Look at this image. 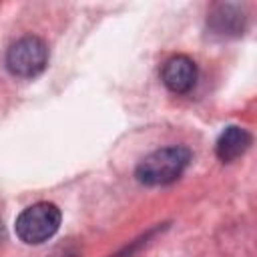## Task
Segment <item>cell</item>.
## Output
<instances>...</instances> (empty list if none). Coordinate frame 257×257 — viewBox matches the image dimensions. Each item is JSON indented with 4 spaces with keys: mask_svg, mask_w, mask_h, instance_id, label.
Listing matches in <instances>:
<instances>
[{
    "mask_svg": "<svg viewBox=\"0 0 257 257\" xmlns=\"http://www.w3.org/2000/svg\"><path fill=\"white\" fill-rule=\"evenodd\" d=\"M251 135L237 124H229L217 139L215 145V153L219 157V161L223 163H233L237 161L241 155H245V151L251 147Z\"/></svg>",
    "mask_w": 257,
    "mask_h": 257,
    "instance_id": "5",
    "label": "cell"
},
{
    "mask_svg": "<svg viewBox=\"0 0 257 257\" xmlns=\"http://www.w3.org/2000/svg\"><path fill=\"white\" fill-rule=\"evenodd\" d=\"M60 221H62L60 209L54 203L40 201L26 207L16 217L14 229L18 239L24 241L26 245H40L58 231Z\"/></svg>",
    "mask_w": 257,
    "mask_h": 257,
    "instance_id": "2",
    "label": "cell"
},
{
    "mask_svg": "<svg viewBox=\"0 0 257 257\" xmlns=\"http://www.w3.org/2000/svg\"><path fill=\"white\" fill-rule=\"evenodd\" d=\"M197 76H199V70H197L195 60L185 54H175L167 58L161 66V80L175 94L189 92L195 86Z\"/></svg>",
    "mask_w": 257,
    "mask_h": 257,
    "instance_id": "4",
    "label": "cell"
},
{
    "mask_svg": "<svg viewBox=\"0 0 257 257\" xmlns=\"http://www.w3.org/2000/svg\"><path fill=\"white\" fill-rule=\"evenodd\" d=\"M191 163V151L183 145L163 147L147 155L137 165V181L147 187H163L175 183Z\"/></svg>",
    "mask_w": 257,
    "mask_h": 257,
    "instance_id": "1",
    "label": "cell"
},
{
    "mask_svg": "<svg viewBox=\"0 0 257 257\" xmlns=\"http://www.w3.org/2000/svg\"><path fill=\"white\" fill-rule=\"evenodd\" d=\"M6 68L18 78H34L48 64V46L38 36H22L6 50Z\"/></svg>",
    "mask_w": 257,
    "mask_h": 257,
    "instance_id": "3",
    "label": "cell"
},
{
    "mask_svg": "<svg viewBox=\"0 0 257 257\" xmlns=\"http://www.w3.org/2000/svg\"><path fill=\"white\" fill-rule=\"evenodd\" d=\"M207 22H209V26L217 34H223V36H239V34H243V28H245V14L241 12L239 6H233V4H217L211 10Z\"/></svg>",
    "mask_w": 257,
    "mask_h": 257,
    "instance_id": "6",
    "label": "cell"
}]
</instances>
